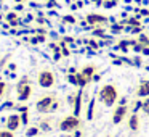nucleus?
Masks as SVG:
<instances>
[{
	"instance_id": "1",
	"label": "nucleus",
	"mask_w": 149,
	"mask_h": 137,
	"mask_svg": "<svg viewBox=\"0 0 149 137\" xmlns=\"http://www.w3.org/2000/svg\"><path fill=\"white\" fill-rule=\"evenodd\" d=\"M117 97H119V92H117L116 85L112 84H106L101 87L100 90V100L103 102L104 107H112L117 102Z\"/></svg>"
},
{
	"instance_id": "2",
	"label": "nucleus",
	"mask_w": 149,
	"mask_h": 137,
	"mask_svg": "<svg viewBox=\"0 0 149 137\" xmlns=\"http://www.w3.org/2000/svg\"><path fill=\"white\" fill-rule=\"evenodd\" d=\"M79 124H80V119H79V116H66L64 119L59 123V129L64 131V132H69V131H74L79 127Z\"/></svg>"
},
{
	"instance_id": "3",
	"label": "nucleus",
	"mask_w": 149,
	"mask_h": 137,
	"mask_svg": "<svg viewBox=\"0 0 149 137\" xmlns=\"http://www.w3.org/2000/svg\"><path fill=\"white\" fill-rule=\"evenodd\" d=\"M87 23L93 28H103L107 23V18L98 13H90V15H87Z\"/></svg>"
},
{
	"instance_id": "4",
	"label": "nucleus",
	"mask_w": 149,
	"mask_h": 137,
	"mask_svg": "<svg viewBox=\"0 0 149 137\" xmlns=\"http://www.w3.org/2000/svg\"><path fill=\"white\" fill-rule=\"evenodd\" d=\"M39 84L42 87H52L55 84V76H53L52 71L45 69V71H40L39 73Z\"/></svg>"
},
{
	"instance_id": "5",
	"label": "nucleus",
	"mask_w": 149,
	"mask_h": 137,
	"mask_svg": "<svg viewBox=\"0 0 149 137\" xmlns=\"http://www.w3.org/2000/svg\"><path fill=\"white\" fill-rule=\"evenodd\" d=\"M55 103V97L53 95H47V97L40 98L37 102V110L45 113V111H52V105Z\"/></svg>"
},
{
	"instance_id": "6",
	"label": "nucleus",
	"mask_w": 149,
	"mask_h": 137,
	"mask_svg": "<svg viewBox=\"0 0 149 137\" xmlns=\"http://www.w3.org/2000/svg\"><path fill=\"white\" fill-rule=\"evenodd\" d=\"M127 111H128V108H127V105H119V107L114 110V114H112V123L114 124H120L123 121V118H125Z\"/></svg>"
},
{
	"instance_id": "7",
	"label": "nucleus",
	"mask_w": 149,
	"mask_h": 137,
	"mask_svg": "<svg viewBox=\"0 0 149 137\" xmlns=\"http://www.w3.org/2000/svg\"><path fill=\"white\" fill-rule=\"evenodd\" d=\"M31 94H32V89H31V85H27V84H19V95H18V98H19V100H27V98L31 97Z\"/></svg>"
},
{
	"instance_id": "8",
	"label": "nucleus",
	"mask_w": 149,
	"mask_h": 137,
	"mask_svg": "<svg viewBox=\"0 0 149 137\" xmlns=\"http://www.w3.org/2000/svg\"><path fill=\"white\" fill-rule=\"evenodd\" d=\"M136 95H138V97H149V79L141 81L138 90H136Z\"/></svg>"
},
{
	"instance_id": "9",
	"label": "nucleus",
	"mask_w": 149,
	"mask_h": 137,
	"mask_svg": "<svg viewBox=\"0 0 149 137\" xmlns=\"http://www.w3.org/2000/svg\"><path fill=\"white\" fill-rule=\"evenodd\" d=\"M80 73L88 79V81H91L93 76H95V73H96V66H95V65H87V66H84V69H82Z\"/></svg>"
},
{
	"instance_id": "10",
	"label": "nucleus",
	"mask_w": 149,
	"mask_h": 137,
	"mask_svg": "<svg viewBox=\"0 0 149 137\" xmlns=\"http://www.w3.org/2000/svg\"><path fill=\"white\" fill-rule=\"evenodd\" d=\"M19 123H21V118H19V116H16V114H11V116L8 118V129H10V131L18 129Z\"/></svg>"
},
{
	"instance_id": "11",
	"label": "nucleus",
	"mask_w": 149,
	"mask_h": 137,
	"mask_svg": "<svg viewBox=\"0 0 149 137\" xmlns=\"http://www.w3.org/2000/svg\"><path fill=\"white\" fill-rule=\"evenodd\" d=\"M128 127L132 131H138L139 129V118L136 116V113H133L132 116L128 118Z\"/></svg>"
},
{
	"instance_id": "12",
	"label": "nucleus",
	"mask_w": 149,
	"mask_h": 137,
	"mask_svg": "<svg viewBox=\"0 0 149 137\" xmlns=\"http://www.w3.org/2000/svg\"><path fill=\"white\" fill-rule=\"evenodd\" d=\"M80 108H82V92H79L75 100H74V116L80 114Z\"/></svg>"
},
{
	"instance_id": "13",
	"label": "nucleus",
	"mask_w": 149,
	"mask_h": 137,
	"mask_svg": "<svg viewBox=\"0 0 149 137\" xmlns=\"http://www.w3.org/2000/svg\"><path fill=\"white\" fill-rule=\"evenodd\" d=\"M75 76H77V85H80V87H85V85H87L88 82H90L84 74H82V73H77Z\"/></svg>"
},
{
	"instance_id": "14",
	"label": "nucleus",
	"mask_w": 149,
	"mask_h": 137,
	"mask_svg": "<svg viewBox=\"0 0 149 137\" xmlns=\"http://www.w3.org/2000/svg\"><path fill=\"white\" fill-rule=\"evenodd\" d=\"M93 110H95V100L91 98V100H90V105H88V113H87V118H88V119H93Z\"/></svg>"
},
{
	"instance_id": "15",
	"label": "nucleus",
	"mask_w": 149,
	"mask_h": 137,
	"mask_svg": "<svg viewBox=\"0 0 149 137\" xmlns=\"http://www.w3.org/2000/svg\"><path fill=\"white\" fill-rule=\"evenodd\" d=\"M139 44H143V45L148 47L149 45V37L144 36V34H141V36H139Z\"/></svg>"
},
{
	"instance_id": "16",
	"label": "nucleus",
	"mask_w": 149,
	"mask_h": 137,
	"mask_svg": "<svg viewBox=\"0 0 149 137\" xmlns=\"http://www.w3.org/2000/svg\"><path fill=\"white\" fill-rule=\"evenodd\" d=\"M143 110H144V113L149 116V98H146V100L143 102Z\"/></svg>"
},
{
	"instance_id": "17",
	"label": "nucleus",
	"mask_w": 149,
	"mask_h": 137,
	"mask_svg": "<svg viewBox=\"0 0 149 137\" xmlns=\"http://www.w3.org/2000/svg\"><path fill=\"white\" fill-rule=\"evenodd\" d=\"M111 29H112L114 34H117V32H120L123 28H122V24H112V28H111Z\"/></svg>"
},
{
	"instance_id": "18",
	"label": "nucleus",
	"mask_w": 149,
	"mask_h": 137,
	"mask_svg": "<svg viewBox=\"0 0 149 137\" xmlns=\"http://www.w3.org/2000/svg\"><path fill=\"white\" fill-rule=\"evenodd\" d=\"M37 134H39V129H37V127H31V129L27 131V136L29 137H34V136H37Z\"/></svg>"
},
{
	"instance_id": "19",
	"label": "nucleus",
	"mask_w": 149,
	"mask_h": 137,
	"mask_svg": "<svg viewBox=\"0 0 149 137\" xmlns=\"http://www.w3.org/2000/svg\"><path fill=\"white\" fill-rule=\"evenodd\" d=\"M68 81L71 82V84L77 85V76H75V74H69V76H68Z\"/></svg>"
},
{
	"instance_id": "20",
	"label": "nucleus",
	"mask_w": 149,
	"mask_h": 137,
	"mask_svg": "<svg viewBox=\"0 0 149 137\" xmlns=\"http://www.w3.org/2000/svg\"><path fill=\"white\" fill-rule=\"evenodd\" d=\"M0 137H13V132H10V131H0Z\"/></svg>"
},
{
	"instance_id": "21",
	"label": "nucleus",
	"mask_w": 149,
	"mask_h": 137,
	"mask_svg": "<svg viewBox=\"0 0 149 137\" xmlns=\"http://www.w3.org/2000/svg\"><path fill=\"white\" fill-rule=\"evenodd\" d=\"M114 5H116V0H109V2H106V4H104V7L111 8V7H114Z\"/></svg>"
},
{
	"instance_id": "22",
	"label": "nucleus",
	"mask_w": 149,
	"mask_h": 137,
	"mask_svg": "<svg viewBox=\"0 0 149 137\" xmlns=\"http://www.w3.org/2000/svg\"><path fill=\"white\" fill-rule=\"evenodd\" d=\"M61 47H63V55H64V56H69V50L64 47V44H61Z\"/></svg>"
},
{
	"instance_id": "23",
	"label": "nucleus",
	"mask_w": 149,
	"mask_h": 137,
	"mask_svg": "<svg viewBox=\"0 0 149 137\" xmlns=\"http://www.w3.org/2000/svg\"><path fill=\"white\" fill-rule=\"evenodd\" d=\"M141 53H143L144 56H148V55H149V47L144 45V47H143V52H141Z\"/></svg>"
},
{
	"instance_id": "24",
	"label": "nucleus",
	"mask_w": 149,
	"mask_h": 137,
	"mask_svg": "<svg viewBox=\"0 0 149 137\" xmlns=\"http://www.w3.org/2000/svg\"><path fill=\"white\" fill-rule=\"evenodd\" d=\"M139 108H143V102H136V105H135V111H138Z\"/></svg>"
},
{
	"instance_id": "25",
	"label": "nucleus",
	"mask_w": 149,
	"mask_h": 137,
	"mask_svg": "<svg viewBox=\"0 0 149 137\" xmlns=\"http://www.w3.org/2000/svg\"><path fill=\"white\" fill-rule=\"evenodd\" d=\"M64 21H66V23H74L75 20H74L72 16H66V18H64Z\"/></svg>"
},
{
	"instance_id": "26",
	"label": "nucleus",
	"mask_w": 149,
	"mask_h": 137,
	"mask_svg": "<svg viewBox=\"0 0 149 137\" xmlns=\"http://www.w3.org/2000/svg\"><path fill=\"white\" fill-rule=\"evenodd\" d=\"M21 121H23V124H26V123H27V113H24L23 116H21Z\"/></svg>"
},
{
	"instance_id": "27",
	"label": "nucleus",
	"mask_w": 149,
	"mask_h": 137,
	"mask_svg": "<svg viewBox=\"0 0 149 137\" xmlns=\"http://www.w3.org/2000/svg\"><path fill=\"white\" fill-rule=\"evenodd\" d=\"M3 90H5V82H0V95L3 94Z\"/></svg>"
},
{
	"instance_id": "28",
	"label": "nucleus",
	"mask_w": 149,
	"mask_h": 137,
	"mask_svg": "<svg viewBox=\"0 0 149 137\" xmlns=\"http://www.w3.org/2000/svg\"><path fill=\"white\" fill-rule=\"evenodd\" d=\"M90 45L93 47V49H98V44L95 42V40H90Z\"/></svg>"
},
{
	"instance_id": "29",
	"label": "nucleus",
	"mask_w": 149,
	"mask_h": 137,
	"mask_svg": "<svg viewBox=\"0 0 149 137\" xmlns=\"http://www.w3.org/2000/svg\"><path fill=\"white\" fill-rule=\"evenodd\" d=\"M75 137H80V132H77V134H75Z\"/></svg>"
},
{
	"instance_id": "30",
	"label": "nucleus",
	"mask_w": 149,
	"mask_h": 137,
	"mask_svg": "<svg viewBox=\"0 0 149 137\" xmlns=\"http://www.w3.org/2000/svg\"><path fill=\"white\" fill-rule=\"evenodd\" d=\"M16 2H21V0H16Z\"/></svg>"
},
{
	"instance_id": "31",
	"label": "nucleus",
	"mask_w": 149,
	"mask_h": 137,
	"mask_svg": "<svg viewBox=\"0 0 149 137\" xmlns=\"http://www.w3.org/2000/svg\"><path fill=\"white\" fill-rule=\"evenodd\" d=\"M107 137H111V136H107Z\"/></svg>"
}]
</instances>
